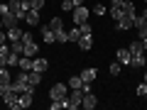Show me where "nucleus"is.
I'll list each match as a JSON object with an SVG mask.
<instances>
[{
	"instance_id": "37",
	"label": "nucleus",
	"mask_w": 147,
	"mask_h": 110,
	"mask_svg": "<svg viewBox=\"0 0 147 110\" xmlns=\"http://www.w3.org/2000/svg\"><path fill=\"white\" fill-rule=\"evenodd\" d=\"M79 30H81V34H93V32H91V25H88V22L79 25Z\"/></svg>"
},
{
	"instance_id": "2",
	"label": "nucleus",
	"mask_w": 147,
	"mask_h": 110,
	"mask_svg": "<svg viewBox=\"0 0 147 110\" xmlns=\"http://www.w3.org/2000/svg\"><path fill=\"white\" fill-rule=\"evenodd\" d=\"M7 5H10V12H15L17 20H25L27 10H30V0H10Z\"/></svg>"
},
{
	"instance_id": "6",
	"label": "nucleus",
	"mask_w": 147,
	"mask_h": 110,
	"mask_svg": "<svg viewBox=\"0 0 147 110\" xmlns=\"http://www.w3.org/2000/svg\"><path fill=\"white\" fill-rule=\"evenodd\" d=\"M79 76H81V81H84V83H93L96 76H98V68H96V66H88V68H84Z\"/></svg>"
},
{
	"instance_id": "30",
	"label": "nucleus",
	"mask_w": 147,
	"mask_h": 110,
	"mask_svg": "<svg viewBox=\"0 0 147 110\" xmlns=\"http://www.w3.org/2000/svg\"><path fill=\"white\" fill-rule=\"evenodd\" d=\"M54 34H57V42H59V44L69 42V32H66V30H59V32H54Z\"/></svg>"
},
{
	"instance_id": "13",
	"label": "nucleus",
	"mask_w": 147,
	"mask_h": 110,
	"mask_svg": "<svg viewBox=\"0 0 147 110\" xmlns=\"http://www.w3.org/2000/svg\"><path fill=\"white\" fill-rule=\"evenodd\" d=\"M115 59H118L120 64H125V66H130V59H132V54H130V49H118Z\"/></svg>"
},
{
	"instance_id": "49",
	"label": "nucleus",
	"mask_w": 147,
	"mask_h": 110,
	"mask_svg": "<svg viewBox=\"0 0 147 110\" xmlns=\"http://www.w3.org/2000/svg\"><path fill=\"white\" fill-rule=\"evenodd\" d=\"M145 98H147V93H145Z\"/></svg>"
},
{
	"instance_id": "12",
	"label": "nucleus",
	"mask_w": 147,
	"mask_h": 110,
	"mask_svg": "<svg viewBox=\"0 0 147 110\" xmlns=\"http://www.w3.org/2000/svg\"><path fill=\"white\" fill-rule=\"evenodd\" d=\"M76 44H79V47L84 49V52H88V49L93 47V34H81V39H79Z\"/></svg>"
},
{
	"instance_id": "31",
	"label": "nucleus",
	"mask_w": 147,
	"mask_h": 110,
	"mask_svg": "<svg viewBox=\"0 0 147 110\" xmlns=\"http://www.w3.org/2000/svg\"><path fill=\"white\" fill-rule=\"evenodd\" d=\"M10 49H12L15 54H22V52H25V44H22V39H17V42H12V44H10Z\"/></svg>"
},
{
	"instance_id": "39",
	"label": "nucleus",
	"mask_w": 147,
	"mask_h": 110,
	"mask_svg": "<svg viewBox=\"0 0 147 110\" xmlns=\"http://www.w3.org/2000/svg\"><path fill=\"white\" fill-rule=\"evenodd\" d=\"M145 93H147V83H140V86H137V95L145 98Z\"/></svg>"
},
{
	"instance_id": "42",
	"label": "nucleus",
	"mask_w": 147,
	"mask_h": 110,
	"mask_svg": "<svg viewBox=\"0 0 147 110\" xmlns=\"http://www.w3.org/2000/svg\"><path fill=\"white\" fill-rule=\"evenodd\" d=\"M5 12H10V5H7V3H5V5H0V15H5Z\"/></svg>"
},
{
	"instance_id": "4",
	"label": "nucleus",
	"mask_w": 147,
	"mask_h": 110,
	"mask_svg": "<svg viewBox=\"0 0 147 110\" xmlns=\"http://www.w3.org/2000/svg\"><path fill=\"white\" fill-rule=\"evenodd\" d=\"M88 7L86 5H79V7H74V25H84V22H88Z\"/></svg>"
},
{
	"instance_id": "50",
	"label": "nucleus",
	"mask_w": 147,
	"mask_h": 110,
	"mask_svg": "<svg viewBox=\"0 0 147 110\" xmlns=\"http://www.w3.org/2000/svg\"><path fill=\"white\" fill-rule=\"evenodd\" d=\"M145 3H147V0H145Z\"/></svg>"
},
{
	"instance_id": "23",
	"label": "nucleus",
	"mask_w": 147,
	"mask_h": 110,
	"mask_svg": "<svg viewBox=\"0 0 147 110\" xmlns=\"http://www.w3.org/2000/svg\"><path fill=\"white\" fill-rule=\"evenodd\" d=\"M22 56L34 59V56H37V44H34V42H32V44H25V52H22Z\"/></svg>"
},
{
	"instance_id": "34",
	"label": "nucleus",
	"mask_w": 147,
	"mask_h": 110,
	"mask_svg": "<svg viewBox=\"0 0 147 110\" xmlns=\"http://www.w3.org/2000/svg\"><path fill=\"white\" fill-rule=\"evenodd\" d=\"M59 7H61L64 12H74V3H71V0H61V5H59Z\"/></svg>"
},
{
	"instance_id": "40",
	"label": "nucleus",
	"mask_w": 147,
	"mask_h": 110,
	"mask_svg": "<svg viewBox=\"0 0 147 110\" xmlns=\"http://www.w3.org/2000/svg\"><path fill=\"white\" fill-rule=\"evenodd\" d=\"M137 37H140V39H142V37H147V22L140 27V30H137Z\"/></svg>"
},
{
	"instance_id": "20",
	"label": "nucleus",
	"mask_w": 147,
	"mask_h": 110,
	"mask_svg": "<svg viewBox=\"0 0 147 110\" xmlns=\"http://www.w3.org/2000/svg\"><path fill=\"white\" fill-rule=\"evenodd\" d=\"M12 76H10V66H0V83H10Z\"/></svg>"
},
{
	"instance_id": "3",
	"label": "nucleus",
	"mask_w": 147,
	"mask_h": 110,
	"mask_svg": "<svg viewBox=\"0 0 147 110\" xmlns=\"http://www.w3.org/2000/svg\"><path fill=\"white\" fill-rule=\"evenodd\" d=\"M66 91H69V83H54L52 88H49V98L61 100V98H66Z\"/></svg>"
},
{
	"instance_id": "35",
	"label": "nucleus",
	"mask_w": 147,
	"mask_h": 110,
	"mask_svg": "<svg viewBox=\"0 0 147 110\" xmlns=\"http://www.w3.org/2000/svg\"><path fill=\"white\" fill-rule=\"evenodd\" d=\"M110 17H113V20H120V17H123V10H120V7H110Z\"/></svg>"
},
{
	"instance_id": "28",
	"label": "nucleus",
	"mask_w": 147,
	"mask_h": 110,
	"mask_svg": "<svg viewBox=\"0 0 147 110\" xmlns=\"http://www.w3.org/2000/svg\"><path fill=\"white\" fill-rule=\"evenodd\" d=\"M81 86H84L81 76H71V78H69V88H81Z\"/></svg>"
},
{
	"instance_id": "36",
	"label": "nucleus",
	"mask_w": 147,
	"mask_h": 110,
	"mask_svg": "<svg viewBox=\"0 0 147 110\" xmlns=\"http://www.w3.org/2000/svg\"><path fill=\"white\" fill-rule=\"evenodd\" d=\"M32 42H34V37L30 32H22V44H32Z\"/></svg>"
},
{
	"instance_id": "17",
	"label": "nucleus",
	"mask_w": 147,
	"mask_h": 110,
	"mask_svg": "<svg viewBox=\"0 0 147 110\" xmlns=\"http://www.w3.org/2000/svg\"><path fill=\"white\" fill-rule=\"evenodd\" d=\"M0 20H3V25H5V27H15L17 17H15V12H5V15H0Z\"/></svg>"
},
{
	"instance_id": "26",
	"label": "nucleus",
	"mask_w": 147,
	"mask_h": 110,
	"mask_svg": "<svg viewBox=\"0 0 147 110\" xmlns=\"http://www.w3.org/2000/svg\"><path fill=\"white\" fill-rule=\"evenodd\" d=\"M39 81H42V71H34V68H32V71H30V83L37 88V83H39Z\"/></svg>"
},
{
	"instance_id": "29",
	"label": "nucleus",
	"mask_w": 147,
	"mask_h": 110,
	"mask_svg": "<svg viewBox=\"0 0 147 110\" xmlns=\"http://www.w3.org/2000/svg\"><path fill=\"white\" fill-rule=\"evenodd\" d=\"M120 66H123V64H120V61H118V59H115V61H113V64H110V66H108L110 76H118V73H120Z\"/></svg>"
},
{
	"instance_id": "25",
	"label": "nucleus",
	"mask_w": 147,
	"mask_h": 110,
	"mask_svg": "<svg viewBox=\"0 0 147 110\" xmlns=\"http://www.w3.org/2000/svg\"><path fill=\"white\" fill-rule=\"evenodd\" d=\"M17 66L22 68V71H32V59L30 56H20V64Z\"/></svg>"
},
{
	"instance_id": "18",
	"label": "nucleus",
	"mask_w": 147,
	"mask_h": 110,
	"mask_svg": "<svg viewBox=\"0 0 147 110\" xmlns=\"http://www.w3.org/2000/svg\"><path fill=\"white\" fill-rule=\"evenodd\" d=\"M118 30H132V17H127V15H123L120 20H118Z\"/></svg>"
},
{
	"instance_id": "43",
	"label": "nucleus",
	"mask_w": 147,
	"mask_h": 110,
	"mask_svg": "<svg viewBox=\"0 0 147 110\" xmlns=\"http://www.w3.org/2000/svg\"><path fill=\"white\" fill-rule=\"evenodd\" d=\"M74 3V7H79V5H84V0H71Z\"/></svg>"
},
{
	"instance_id": "27",
	"label": "nucleus",
	"mask_w": 147,
	"mask_h": 110,
	"mask_svg": "<svg viewBox=\"0 0 147 110\" xmlns=\"http://www.w3.org/2000/svg\"><path fill=\"white\" fill-rule=\"evenodd\" d=\"M20 56H22V54H15L10 49V54H7V66H17V64H20Z\"/></svg>"
},
{
	"instance_id": "1",
	"label": "nucleus",
	"mask_w": 147,
	"mask_h": 110,
	"mask_svg": "<svg viewBox=\"0 0 147 110\" xmlns=\"http://www.w3.org/2000/svg\"><path fill=\"white\" fill-rule=\"evenodd\" d=\"M12 86H15V91H17V93H22V91H34V86L30 83V71H22V68H20V73L15 76Z\"/></svg>"
},
{
	"instance_id": "8",
	"label": "nucleus",
	"mask_w": 147,
	"mask_h": 110,
	"mask_svg": "<svg viewBox=\"0 0 147 110\" xmlns=\"http://www.w3.org/2000/svg\"><path fill=\"white\" fill-rule=\"evenodd\" d=\"M32 68H34V71H47V68H49V61H47V59H44V56H34V59H32Z\"/></svg>"
},
{
	"instance_id": "38",
	"label": "nucleus",
	"mask_w": 147,
	"mask_h": 110,
	"mask_svg": "<svg viewBox=\"0 0 147 110\" xmlns=\"http://www.w3.org/2000/svg\"><path fill=\"white\" fill-rule=\"evenodd\" d=\"M93 12H96V15H105L108 7H105V5H93Z\"/></svg>"
},
{
	"instance_id": "46",
	"label": "nucleus",
	"mask_w": 147,
	"mask_h": 110,
	"mask_svg": "<svg viewBox=\"0 0 147 110\" xmlns=\"http://www.w3.org/2000/svg\"><path fill=\"white\" fill-rule=\"evenodd\" d=\"M142 17H145V20H147V7H145V10H142Z\"/></svg>"
},
{
	"instance_id": "41",
	"label": "nucleus",
	"mask_w": 147,
	"mask_h": 110,
	"mask_svg": "<svg viewBox=\"0 0 147 110\" xmlns=\"http://www.w3.org/2000/svg\"><path fill=\"white\" fill-rule=\"evenodd\" d=\"M7 42V34H5V32H3V30H0V47H3V44H5Z\"/></svg>"
},
{
	"instance_id": "32",
	"label": "nucleus",
	"mask_w": 147,
	"mask_h": 110,
	"mask_svg": "<svg viewBox=\"0 0 147 110\" xmlns=\"http://www.w3.org/2000/svg\"><path fill=\"white\" fill-rule=\"evenodd\" d=\"M145 22H147V20H145L142 15H135V17H132V27H135V30H140V27L145 25Z\"/></svg>"
},
{
	"instance_id": "44",
	"label": "nucleus",
	"mask_w": 147,
	"mask_h": 110,
	"mask_svg": "<svg viewBox=\"0 0 147 110\" xmlns=\"http://www.w3.org/2000/svg\"><path fill=\"white\" fill-rule=\"evenodd\" d=\"M5 86L7 83H0V98H3V93H5Z\"/></svg>"
},
{
	"instance_id": "45",
	"label": "nucleus",
	"mask_w": 147,
	"mask_h": 110,
	"mask_svg": "<svg viewBox=\"0 0 147 110\" xmlns=\"http://www.w3.org/2000/svg\"><path fill=\"white\" fill-rule=\"evenodd\" d=\"M142 47H145V52H147V37H142Z\"/></svg>"
},
{
	"instance_id": "19",
	"label": "nucleus",
	"mask_w": 147,
	"mask_h": 110,
	"mask_svg": "<svg viewBox=\"0 0 147 110\" xmlns=\"http://www.w3.org/2000/svg\"><path fill=\"white\" fill-rule=\"evenodd\" d=\"M130 54H145V47H142V39H135V42H130Z\"/></svg>"
},
{
	"instance_id": "33",
	"label": "nucleus",
	"mask_w": 147,
	"mask_h": 110,
	"mask_svg": "<svg viewBox=\"0 0 147 110\" xmlns=\"http://www.w3.org/2000/svg\"><path fill=\"white\" fill-rule=\"evenodd\" d=\"M47 0H30V10H42Z\"/></svg>"
},
{
	"instance_id": "21",
	"label": "nucleus",
	"mask_w": 147,
	"mask_h": 110,
	"mask_svg": "<svg viewBox=\"0 0 147 110\" xmlns=\"http://www.w3.org/2000/svg\"><path fill=\"white\" fill-rule=\"evenodd\" d=\"M79 39H81V30H79V25H74L71 30H69V42H74V44H76Z\"/></svg>"
},
{
	"instance_id": "24",
	"label": "nucleus",
	"mask_w": 147,
	"mask_h": 110,
	"mask_svg": "<svg viewBox=\"0 0 147 110\" xmlns=\"http://www.w3.org/2000/svg\"><path fill=\"white\" fill-rule=\"evenodd\" d=\"M49 30H54V32L64 30V22H61V17H52V20H49Z\"/></svg>"
},
{
	"instance_id": "15",
	"label": "nucleus",
	"mask_w": 147,
	"mask_h": 110,
	"mask_svg": "<svg viewBox=\"0 0 147 110\" xmlns=\"http://www.w3.org/2000/svg\"><path fill=\"white\" fill-rule=\"evenodd\" d=\"M42 39H44V44H54L57 42V34H54V30H49V25L42 27Z\"/></svg>"
},
{
	"instance_id": "11",
	"label": "nucleus",
	"mask_w": 147,
	"mask_h": 110,
	"mask_svg": "<svg viewBox=\"0 0 147 110\" xmlns=\"http://www.w3.org/2000/svg\"><path fill=\"white\" fill-rule=\"evenodd\" d=\"M120 10H123V15H127V17H135V15H137V7H135V3H132V0H125Z\"/></svg>"
},
{
	"instance_id": "9",
	"label": "nucleus",
	"mask_w": 147,
	"mask_h": 110,
	"mask_svg": "<svg viewBox=\"0 0 147 110\" xmlns=\"http://www.w3.org/2000/svg\"><path fill=\"white\" fill-rule=\"evenodd\" d=\"M5 34H7V42H17V39H22V30H20V27H7V30H5Z\"/></svg>"
},
{
	"instance_id": "14",
	"label": "nucleus",
	"mask_w": 147,
	"mask_h": 110,
	"mask_svg": "<svg viewBox=\"0 0 147 110\" xmlns=\"http://www.w3.org/2000/svg\"><path fill=\"white\" fill-rule=\"evenodd\" d=\"M145 64H147L145 54H132V59H130V66L132 68H145Z\"/></svg>"
},
{
	"instance_id": "5",
	"label": "nucleus",
	"mask_w": 147,
	"mask_h": 110,
	"mask_svg": "<svg viewBox=\"0 0 147 110\" xmlns=\"http://www.w3.org/2000/svg\"><path fill=\"white\" fill-rule=\"evenodd\" d=\"M81 100H84V91H81V88H71V95H69V103H71V110L81 108Z\"/></svg>"
},
{
	"instance_id": "10",
	"label": "nucleus",
	"mask_w": 147,
	"mask_h": 110,
	"mask_svg": "<svg viewBox=\"0 0 147 110\" xmlns=\"http://www.w3.org/2000/svg\"><path fill=\"white\" fill-rule=\"evenodd\" d=\"M32 98H34V91H22L20 93V108H30Z\"/></svg>"
},
{
	"instance_id": "7",
	"label": "nucleus",
	"mask_w": 147,
	"mask_h": 110,
	"mask_svg": "<svg viewBox=\"0 0 147 110\" xmlns=\"http://www.w3.org/2000/svg\"><path fill=\"white\" fill-rule=\"evenodd\" d=\"M96 105H98V100H96L93 91H88V93H84V100H81V108H86V110H93Z\"/></svg>"
},
{
	"instance_id": "16",
	"label": "nucleus",
	"mask_w": 147,
	"mask_h": 110,
	"mask_svg": "<svg viewBox=\"0 0 147 110\" xmlns=\"http://www.w3.org/2000/svg\"><path fill=\"white\" fill-rule=\"evenodd\" d=\"M25 20H27V25H32V27H37V25H39V10H27V15H25Z\"/></svg>"
},
{
	"instance_id": "48",
	"label": "nucleus",
	"mask_w": 147,
	"mask_h": 110,
	"mask_svg": "<svg viewBox=\"0 0 147 110\" xmlns=\"http://www.w3.org/2000/svg\"><path fill=\"white\" fill-rule=\"evenodd\" d=\"M145 83H147V71H145Z\"/></svg>"
},
{
	"instance_id": "22",
	"label": "nucleus",
	"mask_w": 147,
	"mask_h": 110,
	"mask_svg": "<svg viewBox=\"0 0 147 110\" xmlns=\"http://www.w3.org/2000/svg\"><path fill=\"white\" fill-rule=\"evenodd\" d=\"M7 54H10V44L0 47V66H7Z\"/></svg>"
},
{
	"instance_id": "47",
	"label": "nucleus",
	"mask_w": 147,
	"mask_h": 110,
	"mask_svg": "<svg viewBox=\"0 0 147 110\" xmlns=\"http://www.w3.org/2000/svg\"><path fill=\"white\" fill-rule=\"evenodd\" d=\"M3 27H5V25H3V20H0V30H3Z\"/></svg>"
}]
</instances>
